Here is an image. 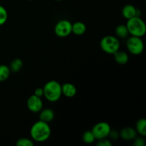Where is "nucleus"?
<instances>
[{
	"mask_svg": "<svg viewBox=\"0 0 146 146\" xmlns=\"http://www.w3.org/2000/svg\"><path fill=\"white\" fill-rule=\"evenodd\" d=\"M135 131L137 133L141 136L145 137L146 135V120L145 118H141L135 123Z\"/></svg>",
	"mask_w": 146,
	"mask_h": 146,
	"instance_id": "obj_16",
	"label": "nucleus"
},
{
	"mask_svg": "<svg viewBox=\"0 0 146 146\" xmlns=\"http://www.w3.org/2000/svg\"><path fill=\"white\" fill-rule=\"evenodd\" d=\"M113 55L115 62L120 65H125L129 61V56L125 51L118 50Z\"/></svg>",
	"mask_w": 146,
	"mask_h": 146,
	"instance_id": "obj_13",
	"label": "nucleus"
},
{
	"mask_svg": "<svg viewBox=\"0 0 146 146\" xmlns=\"http://www.w3.org/2000/svg\"><path fill=\"white\" fill-rule=\"evenodd\" d=\"M111 130V127L108 123L99 122L94 125L92 128L93 134L95 137L96 140H101L103 138H108Z\"/></svg>",
	"mask_w": 146,
	"mask_h": 146,
	"instance_id": "obj_7",
	"label": "nucleus"
},
{
	"mask_svg": "<svg viewBox=\"0 0 146 146\" xmlns=\"http://www.w3.org/2000/svg\"><path fill=\"white\" fill-rule=\"evenodd\" d=\"M112 145L113 143L111 141V140L108 139L107 138L98 140L96 143V145L98 146H112Z\"/></svg>",
	"mask_w": 146,
	"mask_h": 146,
	"instance_id": "obj_23",
	"label": "nucleus"
},
{
	"mask_svg": "<svg viewBox=\"0 0 146 146\" xmlns=\"http://www.w3.org/2000/svg\"><path fill=\"white\" fill-rule=\"evenodd\" d=\"M108 137H109L111 140L115 141V140H117L120 137L119 132H118V131H115V130L111 129V131H110L109 135H108Z\"/></svg>",
	"mask_w": 146,
	"mask_h": 146,
	"instance_id": "obj_24",
	"label": "nucleus"
},
{
	"mask_svg": "<svg viewBox=\"0 0 146 146\" xmlns=\"http://www.w3.org/2000/svg\"><path fill=\"white\" fill-rule=\"evenodd\" d=\"M54 32L60 38L67 37L72 33V23L67 19L60 20L54 27Z\"/></svg>",
	"mask_w": 146,
	"mask_h": 146,
	"instance_id": "obj_6",
	"label": "nucleus"
},
{
	"mask_svg": "<svg viewBox=\"0 0 146 146\" xmlns=\"http://www.w3.org/2000/svg\"><path fill=\"white\" fill-rule=\"evenodd\" d=\"M86 31V26L84 22L76 21L72 24V33L75 35L81 36L85 34Z\"/></svg>",
	"mask_w": 146,
	"mask_h": 146,
	"instance_id": "obj_14",
	"label": "nucleus"
},
{
	"mask_svg": "<svg viewBox=\"0 0 146 146\" xmlns=\"http://www.w3.org/2000/svg\"><path fill=\"white\" fill-rule=\"evenodd\" d=\"M137 11H138V8H136L133 4H128L123 7L121 13H122L123 17L128 20L134 17H137Z\"/></svg>",
	"mask_w": 146,
	"mask_h": 146,
	"instance_id": "obj_11",
	"label": "nucleus"
},
{
	"mask_svg": "<svg viewBox=\"0 0 146 146\" xmlns=\"http://www.w3.org/2000/svg\"><path fill=\"white\" fill-rule=\"evenodd\" d=\"M129 34L138 37H143L146 33V24L141 17H134L128 19L126 23Z\"/></svg>",
	"mask_w": 146,
	"mask_h": 146,
	"instance_id": "obj_3",
	"label": "nucleus"
},
{
	"mask_svg": "<svg viewBox=\"0 0 146 146\" xmlns=\"http://www.w3.org/2000/svg\"><path fill=\"white\" fill-rule=\"evenodd\" d=\"M44 96L49 102L58 101L62 96L61 84L55 80H51L45 84L43 87Z\"/></svg>",
	"mask_w": 146,
	"mask_h": 146,
	"instance_id": "obj_2",
	"label": "nucleus"
},
{
	"mask_svg": "<svg viewBox=\"0 0 146 146\" xmlns=\"http://www.w3.org/2000/svg\"><path fill=\"white\" fill-rule=\"evenodd\" d=\"M126 47L129 53L133 55H140L144 50V43L141 37L131 36L127 38Z\"/></svg>",
	"mask_w": 146,
	"mask_h": 146,
	"instance_id": "obj_5",
	"label": "nucleus"
},
{
	"mask_svg": "<svg viewBox=\"0 0 146 146\" xmlns=\"http://www.w3.org/2000/svg\"><path fill=\"white\" fill-rule=\"evenodd\" d=\"M23 65L24 64H23L22 60L19 58H16L11 61L9 67L11 72L17 73L22 68Z\"/></svg>",
	"mask_w": 146,
	"mask_h": 146,
	"instance_id": "obj_17",
	"label": "nucleus"
},
{
	"mask_svg": "<svg viewBox=\"0 0 146 146\" xmlns=\"http://www.w3.org/2000/svg\"><path fill=\"white\" fill-rule=\"evenodd\" d=\"M55 118L54 111L51 108H44L41 109L39 112V120L44 122L49 123Z\"/></svg>",
	"mask_w": 146,
	"mask_h": 146,
	"instance_id": "obj_12",
	"label": "nucleus"
},
{
	"mask_svg": "<svg viewBox=\"0 0 146 146\" xmlns=\"http://www.w3.org/2000/svg\"><path fill=\"white\" fill-rule=\"evenodd\" d=\"M51 134V129L49 124L40 120L34 123L30 129L31 138L35 142H45L49 139Z\"/></svg>",
	"mask_w": 146,
	"mask_h": 146,
	"instance_id": "obj_1",
	"label": "nucleus"
},
{
	"mask_svg": "<svg viewBox=\"0 0 146 146\" xmlns=\"http://www.w3.org/2000/svg\"><path fill=\"white\" fill-rule=\"evenodd\" d=\"M82 141L86 144L94 143L96 141V138L94 137L91 131H87L84 132L82 135Z\"/></svg>",
	"mask_w": 146,
	"mask_h": 146,
	"instance_id": "obj_19",
	"label": "nucleus"
},
{
	"mask_svg": "<svg viewBox=\"0 0 146 146\" xmlns=\"http://www.w3.org/2000/svg\"><path fill=\"white\" fill-rule=\"evenodd\" d=\"M56 1H61V0H56Z\"/></svg>",
	"mask_w": 146,
	"mask_h": 146,
	"instance_id": "obj_26",
	"label": "nucleus"
},
{
	"mask_svg": "<svg viewBox=\"0 0 146 146\" xmlns=\"http://www.w3.org/2000/svg\"><path fill=\"white\" fill-rule=\"evenodd\" d=\"M136 131L133 127H125L119 132V135L123 140L126 141H133L137 136Z\"/></svg>",
	"mask_w": 146,
	"mask_h": 146,
	"instance_id": "obj_9",
	"label": "nucleus"
},
{
	"mask_svg": "<svg viewBox=\"0 0 146 146\" xmlns=\"http://www.w3.org/2000/svg\"><path fill=\"white\" fill-rule=\"evenodd\" d=\"M61 91L62 95L65 96L67 98H73L76 95V87L71 83H65L61 85Z\"/></svg>",
	"mask_w": 146,
	"mask_h": 146,
	"instance_id": "obj_10",
	"label": "nucleus"
},
{
	"mask_svg": "<svg viewBox=\"0 0 146 146\" xmlns=\"http://www.w3.org/2000/svg\"><path fill=\"white\" fill-rule=\"evenodd\" d=\"M34 94L36 96L41 97H41L44 96V89L41 87H38V88H36L35 89Z\"/></svg>",
	"mask_w": 146,
	"mask_h": 146,
	"instance_id": "obj_25",
	"label": "nucleus"
},
{
	"mask_svg": "<svg viewBox=\"0 0 146 146\" xmlns=\"http://www.w3.org/2000/svg\"><path fill=\"white\" fill-rule=\"evenodd\" d=\"M30 1H32V0H30Z\"/></svg>",
	"mask_w": 146,
	"mask_h": 146,
	"instance_id": "obj_27",
	"label": "nucleus"
},
{
	"mask_svg": "<svg viewBox=\"0 0 146 146\" xmlns=\"http://www.w3.org/2000/svg\"><path fill=\"white\" fill-rule=\"evenodd\" d=\"M8 19V12L4 7L0 5V26H2Z\"/></svg>",
	"mask_w": 146,
	"mask_h": 146,
	"instance_id": "obj_20",
	"label": "nucleus"
},
{
	"mask_svg": "<svg viewBox=\"0 0 146 146\" xmlns=\"http://www.w3.org/2000/svg\"><path fill=\"white\" fill-rule=\"evenodd\" d=\"M10 74H11V71L8 66L5 64L0 65V82H3L8 79Z\"/></svg>",
	"mask_w": 146,
	"mask_h": 146,
	"instance_id": "obj_18",
	"label": "nucleus"
},
{
	"mask_svg": "<svg viewBox=\"0 0 146 146\" xmlns=\"http://www.w3.org/2000/svg\"><path fill=\"white\" fill-rule=\"evenodd\" d=\"M115 32L116 37H118L119 38H127L130 35L129 31L125 24H119L117 26Z\"/></svg>",
	"mask_w": 146,
	"mask_h": 146,
	"instance_id": "obj_15",
	"label": "nucleus"
},
{
	"mask_svg": "<svg viewBox=\"0 0 146 146\" xmlns=\"http://www.w3.org/2000/svg\"><path fill=\"white\" fill-rule=\"evenodd\" d=\"M16 145L17 146H34V142L32 139H29L27 138H19L16 142Z\"/></svg>",
	"mask_w": 146,
	"mask_h": 146,
	"instance_id": "obj_21",
	"label": "nucleus"
},
{
	"mask_svg": "<svg viewBox=\"0 0 146 146\" xmlns=\"http://www.w3.org/2000/svg\"><path fill=\"white\" fill-rule=\"evenodd\" d=\"M133 145L134 146H145V141L143 136H136L133 140Z\"/></svg>",
	"mask_w": 146,
	"mask_h": 146,
	"instance_id": "obj_22",
	"label": "nucleus"
},
{
	"mask_svg": "<svg viewBox=\"0 0 146 146\" xmlns=\"http://www.w3.org/2000/svg\"><path fill=\"white\" fill-rule=\"evenodd\" d=\"M27 108L31 112L37 113L41 111L44 106V103L41 97L36 96V95L30 96L27 101Z\"/></svg>",
	"mask_w": 146,
	"mask_h": 146,
	"instance_id": "obj_8",
	"label": "nucleus"
},
{
	"mask_svg": "<svg viewBox=\"0 0 146 146\" xmlns=\"http://www.w3.org/2000/svg\"><path fill=\"white\" fill-rule=\"evenodd\" d=\"M100 47L101 50L108 54H113L120 50L121 44L118 37L114 36H105L100 41Z\"/></svg>",
	"mask_w": 146,
	"mask_h": 146,
	"instance_id": "obj_4",
	"label": "nucleus"
}]
</instances>
